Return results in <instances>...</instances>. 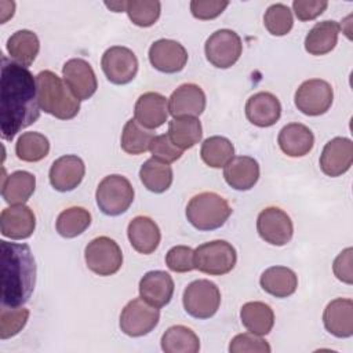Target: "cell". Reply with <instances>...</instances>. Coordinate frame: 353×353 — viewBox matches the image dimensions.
<instances>
[{
    "label": "cell",
    "mask_w": 353,
    "mask_h": 353,
    "mask_svg": "<svg viewBox=\"0 0 353 353\" xmlns=\"http://www.w3.org/2000/svg\"><path fill=\"white\" fill-rule=\"evenodd\" d=\"M149 150H150L153 159H156L161 163H167V164H171V163L179 160L183 153V150H181L171 142L168 134L156 135L150 143Z\"/></svg>",
    "instance_id": "44"
},
{
    "label": "cell",
    "mask_w": 353,
    "mask_h": 353,
    "mask_svg": "<svg viewBox=\"0 0 353 353\" xmlns=\"http://www.w3.org/2000/svg\"><path fill=\"white\" fill-rule=\"evenodd\" d=\"M205 94L197 84H181L168 98V113L176 117H197L205 109Z\"/></svg>",
    "instance_id": "17"
},
{
    "label": "cell",
    "mask_w": 353,
    "mask_h": 353,
    "mask_svg": "<svg viewBox=\"0 0 353 353\" xmlns=\"http://www.w3.org/2000/svg\"><path fill=\"white\" fill-rule=\"evenodd\" d=\"M256 230L262 240L272 245H285L294 234L290 215L279 207H266L256 218Z\"/></svg>",
    "instance_id": "13"
},
{
    "label": "cell",
    "mask_w": 353,
    "mask_h": 353,
    "mask_svg": "<svg viewBox=\"0 0 353 353\" xmlns=\"http://www.w3.org/2000/svg\"><path fill=\"white\" fill-rule=\"evenodd\" d=\"M1 307L25 305L36 284V262L28 244L0 241Z\"/></svg>",
    "instance_id": "2"
},
{
    "label": "cell",
    "mask_w": 353,
    "mask_h": 353,
    "mask_svg": "<svg viewBox=\"0 0 353 353\" xmlns=\"http://www.w3.org/2000/svg\"><path fill=\"white\" fill-rule=\"evenodd\" d=\"M263 25L273 36H285L294 26L292 11L283 3H276L268 7L263 15Z\"/></svg>",
    "instance_id": "40"
},
{
    "label": "cell",
    "mask_w": 353,
    "mask_h": 353,
    "mask_svg": "<svg viewBox=\"0 0 353 353\" xmlns=\"http://www.w3.org/2000/svg\"><path fill=\"white\" fill-rule=\"evenodd\" d=\"M127 236L132 248L143 255L154 252L161 240L157 223L146 215H138L130 221Z\"/></svg>",
    "instance_id": "23"
},
{
    "label": "cell",
    "mask_w": 353,
    "mask_h": 353,
    "mask_svg": "<svg viewBox=\"0 0 353 353\" xmlns=\"http://www.w3.org/2000/svg\"><path fill=\"white\" fill-rule=\"evenodd\" d=\"M91 225V214L83 207H69L63 210L55 222L57 232L65 239L80 236Z\"/></svg>",
    "instance_id": "38"
},
{
    "label": "cell",
    "mask_w": 353,
    "mask_h": 353,
    "mask_svg": "<svg viewBox=\"0 0 353 353\" xmlns=\"http://www.w3.org/2000/svg\"><path fill=\"white\" fill-rule=\"evenodd\" d=\"M40 50V41L34 32L22 29L12 33L7 40V51L11 59L25 68L30 66Z\"/></svg>",
    "instance_id": "31"
},
{
    "label": "cell",
    "mask_w": 353,
    "mask_h": 353,
    "mask_svg": "<svg viewBox=\"0 0 353 353\" xmlns=\"http://www.w3.org/2000/svg\"><path fill=\"white\" fill-rule=\"evenodd\" d=\"M353 250L352 247L345 248L334 261L332 270L338 280L346 284L353 283Z\"/></svg>",
    "instance_id": "47"
},
{
    "label": "cell",
    "mask_w": 353,
    "mask_h": 353,
    "mask_svg": "<svg viewBox=\"0 0 353 353\" xmlns=\"http://www.w3.org/2000/svg\"><path fill=\"white\" fill-rule=\"evenodd\" d=\"M160 310L141 296L131 299L120 313V330L132 338L148 335L159 324Z\"/></svg>",
    "instance_id": "9"
},
{
    "label": "cell",
    "mask_w": 353,
    "mask_h": 353,
    "mask_svg": "<svg viewBox=\"0 0 353 353\" xmlns=\"http://www.w3.org/2000/svg\"><path fill=\"white\" fill-rule=\"evenodd\" d=\"M40 117L36 77L30 70L1 57L0 77V131L1 138L12 141L23 128Z\"/></svg>",
    "instance_id": "1"
},
{
    "label": "cell",
    "mask_w": 353,
    "mask_h": 353,
    "mask_svg": "<svg viewBox=\"0 0 353 353\" xmlns=\"http://www.w3.org/2000/svg\"><path fill=\"white\" fill-rule=\"evenodd\" d=\"M168 137L181 150L193 148L203 137V127L197 117H176L168 123Z\"/></svg>",
    "instance_id": "32"
},
{
    "label": "cell",
    "mask_w": 353,
    "mask_h": 353,
    "mask_svg": "<svg viewBox=\"0 0 353 353\" xmlns=\"http://www.w3.org/2000/svg\"><path fill=\"white\" fill-rule=\"evenodd\" d=\"M95 200L99 210L109 216L124 214L134 201V188L131 182L120 175H106L98 185Z\"/></svg>",
    "instance_id": "5"
},
{
    "label": "cell",
    "mask_w": 353,
    "mask_h": 353,
    "mask_svg": "<svg viewBox=\"0 0 353 353\" xmlns=\"http://www.w3.org/2000/svg\"><path fill=\"white\" fill-rule=\"evenodd\" d=\"M277 143L284 154L290 157H303L313 149L314 135L307 125L290 123L280 130Z\"/></svg>",
    "instance_id": "25"
},
{
    "label": "cell",
    "mask_w": 353,
    "mask_h": 353,
    "mask_svg": "<svg viewBox=\"0 0 353 353\" xmlns=\"http://www.w3.org/2000/svg\"><path fill=\"white\" fill-rule=\"evenodd\" d=\"M327 7H328V3L325 0H294L292 1V10L296 18L302 22L316 19L319 15H321L325 11Z\"/></svg>",
    "instance_id": "46"
},
{
    "label": "cell",
    "mask_w": 353,
    "mask_h": 353,
    "mask_svg": "<svg viewBox=\"0 0 353 353\" xmlns=\"http://www.w3.org/2000/svg\"><path fill=\"white\" fill-rule=\"evenodd\" d=\"M84 259L92 273L98 276H112L117 273L123 265V252L113 239L99 236L85 245Z\"/></svg>",
    "instance_id": "8"
},
{
    "label": "cell",
    "mask_w": 353,
    "mask_h": 353,
    "mask_svg": "<svg viewBox=\"0 0 353 353\" xmlns=\"http://www.w3.org/2000/svg\"><path fill=\"white\" fill-rule=\"evenodd\" d=\"M36 85L37 101L41 110L59 120H70L77 116L80 101L57 73L41 70L36 76Z\"/></svg>",
    "instance_id": "3"
},
{
    "label": "cell",
    "mask_w": 353,
    "mask_h": 353,
    "mask_svg": "<svg viewBox=\"0 0 353 353\" xmlns=\"http://www.w3.org/2000/svg\"><path fill=\"white\" fill-rule=\"evenodd\" d=\"M148 55L152 66L163 73H178L188 62L186 48L171 39H160L152 43Z\"/></svg>",
    "instance_id": "15"
},
{
    "label": "cell",
    "mask_w": 353,
    "mask_h": 353,
    "mask_svg": "<svg viewBox=\"0 0 353 353\" xmlns=\"http://www.w3.org/2000/svg\"><path fill=\"white\" fill-rule=\"evenodd\" d=\"M105 6L108 8H110L112 11L114 12H123L125 11V7H127V1H110V3H105Z\"/></svg>",
    "instance_id": "48"
},
{
    "label": "cell",
    "mask_w": 353,
    "mask_h": 353,
    "mask_svg": "<svg viewBox=\"0 0 353 353\" xmlns=\"http://www.w3.org/2000/svg\"><path fill=\"white\" fill-rule=\"evenodd\" d=\"M50 152V141L37 131H29L19 135L15 143V154L26 163H36L47 157Z\"/></svg>",
    "instance_id": "37"
},
{
    "label": "cell",
    "mask_w": 353,
    "mask_h": 353,
    "mask_svg": "<svg viewBox=\"0 0 353 353\" xmlns=\"http://www.w3.org/2000/svg\"><path fill=\"white\" fill-rule=\"evenodd\" d=\"M223 178L236 190H250L259 179V164L254 157L236 156L223 167Z\"/></svg>",
    "instance_id": "26"
},
{
    "label": "cell",
    "mask_w": 353,
    "mask_h": 353,
    "mask_svg": "<svg viewBox=\"0 0 353 353\" xmlns=\"http://www.w3.org/2000/svg\"><path fill=\"white\" fill-rule=\"evenodd\" d=\"M36 229V215L25 204L11 205L0 214V232L11 240H25Z\"/></svg>",
    "instance_id": "19"
},
{
    "label": "cell",
    "mask_w": 353,
    "mask_h": 353,
    "mask_svg": "<svg viewBox=\"0 0 353 353\" xmlns=\"http://www.w3.org/2000/svg\"><path fill=\"white\" fill-rule=\"evenodd\" d=\"M341 26L336 21L317 22L305 37V50L310 55H325L331 52L336 43Z\"/></svg>",
    "instance_id": "29"
},
{
    "label": "cell",
    "mask_w": 353,
    "mask_h": 353,
    "mask_svg": "<svg viewBox=\"0 0 353 353\" xmlns=\"http://www.w3.org/2000/svg\"><path fill=\"white\" fill-rule=\"evenodd\" d=\"M204 52L212 66L228 69L239 61L243 52V43L234 30L219 29L207 39Z\"/></svg>",
    "instance_id": "10"
},
{
    "label": "cell",
    "mask_w": 353,
    "mask_h": 353,
    "mask_svg": "<svg viewBox=\"0 0 353 353\" xmlns=\"http://www.w3.org/2000/svg\"><path fill=\"white\" fill-rule=\"evenodd\" d=\"M160 11L161 4L157 0H130L125 7L130 21L141 28L154 25L160 17Z\"/></svg>",
    "instance_id": "39"
},
{
    "label": "cell",
    "mask_w": 353,
    "mask_h": 353,
    "mask_svg": "<svg viewBox=\"0 0 353 353\" xmlns=\"http://www.w3.org/2000/svg\"><path fill=\"white\" fill-rule=\"evenodd\" d=\"M161 349L165 353H197L200 339L193 330L185 325H172L161 336Z\"/></svg>",
    "instance_id": "34"
},
{
    "label": "cell",
    "mask_w": 353,
    "mask_h": 353,
    "mask_svg": "<svg viewBox=\"0 0 353 353\" xmlns=\"http://www.w3.org/2000/svg\"><path fill=\"white\" fill-rule=\"evenodd\" d=\"M262 290L276 298H287L296 291L298 276L287 266H270L259 279Z\"/></svg>",
    "instance_id": "27"
},
{
    "label": "cell",
    "mask_w": 353,
    "mask_h": 353,
    "mask_svg": "<svg viewBox=\"0 0 353 353\" xmlns=\"http://www.w3.org/2000/svg\"><path fill=\"white\" fill-rule=\"evenodd\" d=\"M270 345L261 338V335H255L252 332H243L237 334L232 338L229 345L230 353H270Z\"/></svg>",
    "instance_id": "42"
},
{
    "label": "cell",
    "mask_w": 353,
    "mask_h": 353,
    "mask_svg": "<svg viewBox=\"0 0 353 353\" xmlns=\"http://www.w3.org/2000/svg\"><path fill=\"white\" fill-rule=\"evenodd\" d=\"M139 179L148 190L153 193H163L170 189L174 174L170 164L152 157L141 165Z\"/></svg>",
    "instance_id": "33"
},
{
    "label": "cell",
    "mask_w": 353,
    "mask_h": 353,
    "mask_svg": "<svg viewBox=\"0 0 353 353\" xmlns=\"http://www.w3.org/2000/svg\"><path fill=\"white\" fill-rule=\"evenodd\" d=\"M134 116V119L145 128H159L168 119V101L159 92H145L139 95L135 102Z\"/></svg>",
    "instance_id": "22"
},
{
    "label": "cell",
    "mask_w": 353,
    "mask_h": 353,
    "mask_svg": "<svg viewBox=\"0 0 353 353\" xmlns=\"http://www.w3.org/2000/svg\"><path fill=\"white\" fill-rule=\"evenodd\" d=\"M36 189V176L28 171L19 170L3 178L1 196L11 205L25 204Z\"/></svg>",
    "instance_id": "28"
},
{
    "label": "cell",
    "mask_w": 353,
    "mask_h": 353,
    "mask_svg": "<svg viewBox=\"0 0 353 353\" xmlns=\"http://www.w3.org/2000/svg\"><path fill=\"white\" fill-rule=\"evenodd\" d=\"M101 66L106 79L117 85L128 84L138 73L137 55L123 46L109 47L102 55Z\"/></svg>",
    "instance_id": "12"
},
{
    "label": "cell",
    "mask_w": 353,
    "mask_h": 353,
    "mask_svg": "<svg viewBox=\"0 0 353 353\" xmlns=\"http://www.w3.org/2000/svg\"><path fill=\"white\" fill-rule=\"evenodd\" d=\"M185 312L194 319L212 317L221 305V291L215 283L199 279L186 285L182 295Z\"/></svg>",
    "instance_id": "7"
},
{
    "label": "cell",
    "mask_w": 353,
    "mask_h": 353,
    "mask_svg": "<svg viewBox=\"0 0 353 353\" xmlns=\"http://www.w3.org/2000/svg\"><path fill=\"white\" fill-rule=\"evenodd\" d=\"M236 262V248L226 240L207 241L194 250V269L210 276L229 273Z\"/></svg>",
    "instance_id": "6"
},
{
    "label": "cell",
    "mask_w": 353,
    "mask_h": 353,
    "mask_svg": "<svg viewBox=\"0 0 353 353\" xmlns=\"http://www.w3.org/2000/svg\"><path fill=\"white\" fill-rule=\"evenodd\" d=\"M200 157L208 167L221 168L234 157V146L228 138L214 135L201 143Z\"/></svg>",
    "instance_id": "35"
},
{
    "label": "cell",
    "mask_w": 353,
    "mask_h": 353,
    "mask_svg": "<svg viewBox=\"0 0 353 353\" xmlns=\"http://www.w3.org/2000/svg\"><path fill=\"white\" fill-rule=\"evenodd\" d=\"M165 265L175 273H186L194 269V250L188 245H175L165 254Z\"/></svg>",
    "instance_id": "43"
},
{
    "label": "cell",
    "mask_w": 353,
    "mask_h": 353,
    "mask_svg": "<svg viewBox=\"0 0 353 353\" xmlns=\"http://www.w3.org/2000/svg\"><path fill=\"white\" fill-rule=\"evenodd\" d=\"M63 81L79 101L91 98L97 88L98 81L92 66L81 58H72L65 62L62 68Z\"/></svg>",
    "instance_id": "14"
},
{
    "label": "cell",
    "mask_w": 353,
    "mask_h": 353,
    "mask_svg": "<svg viewBox=\"0 0 353 353\" xmlns=\"http://www.w3.org/2000/svg\"><path fill=\"white\" fill-rule=\"evenodd\" d=\"M325 330L336 338H350L353 335V301L336 298L331 301L323 313Z\"/></svg>",
    "instance_id": "24"
},
{
    "label": "cell",
    "mask_w": 353,
    "mask_h": 353,
    "mask_svg": "<svg viewBox=\"0 0 353 353\" xmlns=\"http://www.w3.org/2000/svg\"><path fill=\"white\" fill-rule=\"evenodd\" d=\"M232 214L226 199L215 192H201L186 205V218L197 230H215L225 225Z\"/></svg>",
    "instance_id": "4"
},
{
    "label": "cell",
    "mask_w": 353,
    "mask_h": 353,
    "mask_svg": "<svg viewBox=\"0 0 353 353\" xmlns=\"http://www.w3.org/2000/svg\"><path fill=\"white\" fill-rule=\"evenodd\" d=\"M29 310L19 307H1L0 310V338L8 339L15 336L26 325Z\"/></svg>",
    "instance_id": "41"
},
{
    "label": "cell",
    "mask_w": 353,
    "mask_h": 353,
    "mask_svg": "<svg viewBox=\"0 0 353 353\" xmlns=\"http://www.w3.org/2000/svg\"><path fill=\"white\" fill-rule=\"evenodd\" d=\"M240 319L248 332L255 335H268L274 325L273 309L259 301L247 302L240 309Z\"/></svg>",
    "instance_id": "30"
},
{
    "label": "cell",
    "mask_w": 353,
    "mask_h": 353,
    "mask_svg": "<svg viewBox=\"0 0 353 353\" xmlns=\"http://www.w3.org/2000/svg\"><path fill=\"white\" fill-rule=\"evenodd\" d=\"M139 296L149 305L163 307L170 303L174 295V280L164 270H150L139 280Z\"/></svg>",
    "instance_id": "20"
},
{
    "label": "cell",
    "mask_w": 353,
    "mask_h": 353,
    "mask_svg": "<svg viewBox=\"0 0 353 353\" xmlns=\"http://www.w3.org/2000/svg\"><path fill=\"white\" fill-rule=\"evenodd\" d=\"M152 130L141 125L135 119H130L121 132V149L128 154H142L149 150L152 141L154 139Z\"/></svg>",
    "instance_id": "36"
},
{
    "label": "cell",
    "mask_w": 353,
    "mask_h": 353,
    "mask_svg": "<svg viewBox=\"0 0 353 353\" xmlns=\"http://www.w3.org/2000/svg\"><path fill=\"white\" fill-rule=\"evenodd\" d=\"M84 174V161L76 154H65L51 164L48 179L55 190L70 192L81 183Z\"/></svg>",
    "instance_id": "18"
},
{
    "label": "cell",
    "mask_w": 353,
    "mask_h": 353,
    "mask_svg": "<svg viewBox=\"0 0 353 353\" xmlns=\"http://www.w3.org/2000/svg\"><path fill=\"white\" fill-rule=\"evenodd\" d=\"M353 163V142L345 137L328 141L320 154V168L328 176H341Z\"/></svg>",
    "instance_id": "16"
},
{
    "label": "cell",
    "mask_w": 353,
    "mask_h": 353,
    "mask_svg": "<svg viewBox=\"0 0 353 353\" xmlns=\"http://www.w3.org/2000/svg\"><path fill=\"white\" fill-rule=\"evenodd\" d=\"M228 6V0H192L190 12L197 19L210 21L219 17Z\"/></svg>",
    "instance_id": "45"
},
{
    "label": "cell",
    "mask_w": 353,
    "mask_h": 353,
    "mask_svg": "<svg viewBox=\"0 0 353 353\" xmlns=\"http://www.w3.org/2000/svg\"><path fill=\"white\" fill-rule=\"evenodd\" d=\"M245 116L248 121L256 127H272L279 121L281 116L280 101L272 92H256L247 99Z\"/></svg>",
    "instance_id": "21"
},
{
    "label": "cell",
    "mask_w": 353,
    "mask_h": 353,
    "mask_svg": "<svg viewBox=\"0 0 353 353\" xmlns=\"http://www.w3.org/2000/svg\"><path fill=\"white\" fill-rule=\"evenodd\" d=\"M334 90L331 84L321 79L303 81L295 91L294 102L299 112L306 116L324 114L332 105Z\"/></svg>",
    "instance_id": "11"
}]
</instances>
